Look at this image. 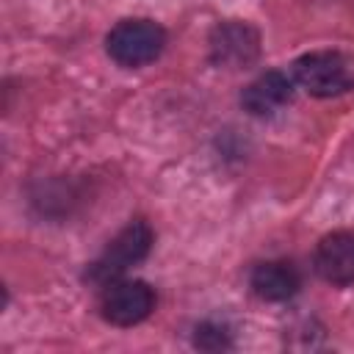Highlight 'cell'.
I'll return each instance as SVG.
<instances>
[{"mask_svg": "<svg viewBox=\"0 0 354 354\" xmlns=\"http://www.w3.org/2000/svg\"><path fill=\"white\" fill-rule=\"evenodd\" d=\"M152 227L144 221V218H136L130 221L124 230L116 232V238L100 252V257L94 263H88L86 268V282L97 285V288H105L108 282L124 277V271L136 263H141L149 249H152Z\"/></svg>", "mask_w": 354, "mask_h": 354, "instance_id": "obj_1", "label": "cell"}, {"mask_svg": "<svg viewBox=\"0 0 354 354\" xmlns=\"http://www.w3.org/2000/svg\"><path fill=\"white\" fill-rule=\"evenodd\" d=\"M108 55L119 66H144L152 64L166 47V30L152 19H122L111 28L105 39Z\"/></svg>", "mask_w": 354, "mask_h": 354, "instance_id": "obj_2", "label": "cell"}, {"mask_svg": "<svg viewBox=\"0 0 354 354\" xmlns=\"http://www.w3.org/2000/svg\"><path fill=\"white\" fill-rule=\"evenodd\" d=\"M315 271L329 285H354V232L337 230L321 238L315 249Z\"/></svg>", "mask_w": 354, "mask_h": 354, "instance_id": "obj_6", "label": "cell"}, {"mask_svg": "<svg viewBox=\"0 0 354 354\" xmlns=\"http://www.w3.org/2000/svg\"><path fill=\"white\" fill-rule=\"evenodd\" d=\"M293 80L313 97H337L351 88V72L340 53L318 50L296 58Z\"/></svg>", "mask_w": 354, "mask_h": 354, "instance_id": "obj_3", "label": "cell"}, {"mask_svg": "<svg viewBox=\"0 0 354 354\" xmlns=\"http://www.w3.org/2000/svg\"><path fill=\"white\" fill-rule=\"evenodd\" d=\"M210 61L218 66H249L260 55V33L249 22L227 19L218 22L210 33Z\"/></svg>", "mask_w": 354, "mask_h": 354, "instance_id": "obj_5", "label": "cell"}, {"mask_svg": "<svg viewBox=\"0 0 354 354\" xmlns=\"http://www.w3.org/2000/svg\"><path fill=\"white\" fill-rule=\"evenodd\" d=\"M100 290V313L113 326H136L155 310V290L141 279L119 277Z\"/></svg>", "mask_w": 354, "mask_h": 354, "instance_id": "obj_4", "label": "cell"}, {"mask_svg": "<svg viewBox=\"0 0 354 354\" xmlns=\"http://www.w3.org/2000/svg\"><path fill=\"white\" fill-rule=\"evenodd\" d=\"M290 97H293V80L279 69H268L243 88L241 105L252 116H274L290 102Z\"/></svg>", "mask_w": 354, "mask_h": 354, "instance_id": "obj_7", "label": "cell"}, {"mask_svg": "<svg viewBox=\"0 0 354 354\" xmlns=\"http://www.w3.org/2000/svg\"><path fill=\"white\" fill-rule=\"evenodd\" d=\"M194 346L202 351H227L232 348V332L218 321H202L194 329Z\"/></svg>", "mask_w": 354, "mask_h": 354, "instance_id": "obj_9", "label": "cell"}, {"mask_svg": "<svg viewBox=\"0 0 354 354\" xmlns=\"http://www.w3.org/2000/svg\"><path fill=\"white\" fill-rule=\"evenodd\" d=\"M249 285L263 301H288L301 288V277L288 260H266L252 268Z\"/></svg>", "mask_w": 354, "mask_h": 354, "instance_id": "obj_8", "label": "cell"}]
</instances>
